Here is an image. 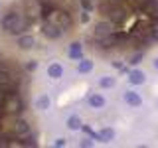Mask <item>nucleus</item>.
<instances>
[{
  "label": "nucleus",
  "mask_w": 158,
  "mask_h": 148,
  "mask_svg": "<svg viewBox=\"0 0 158 148\" xmlns=\"http://www.w3.org/2000/svg\"><path fill=\"white\" fill-rule=\"evenodd\" d=\"M99 12H101L103 16H107L109 22L117 24V26H121V24H125L127 20H128L127 4L123 2V0H107L105 4H101Z\"/></svg>",
  "instance_id": "nucleus-1"
},
{
  "label": "nucleus",
  "mask_w": 158,
  "mask_h": 148,
  "mask_svg": "<svg viewBox=\"0 0 158 148\" xmlns=\"http://www.w3.org/2000/svg\"><path fill=\"white\" fill-rule=\"evenodd\" d=\"M93 42L101 47H115L117 46V30L113 28V22H99L93 34Z\"/></svg>",
  "instance_id": "nucleus-2"
},
{
  "label": "nucleus",
  "mask_w": 158,
  "mask_h": 148,
  "mask_svg": "<svg viewBox=\"0 0 158 148\" xmlns=\"http://www.w3.org/2000/svg\"><path fill=\"white\" fill-rule=\"evenodd\" d=\"M28 26H30V18L24 16L22 12H16V10H10L2 18V28L8 34H22L28 30Z\"/></svg>",
  "instance_id": "nucleus-3"
},
{
  "label": "nucleus",
  "mask_w": 158,
  "mask_h": 148,
  "mask_svg": "<svg viewBox=\"0 0 158 148\" xmlns=\"http://www.w3.org/2000/svg\"><path fill=\"white\" fill-rule=\"evenodd\" d=\"M44 18H46V22L49 24H56V26H59L61 30H69L71 28V24H73V20L71 16H69V12L67 10H61V8H49L46 14H44Z\"/></svg>",
  "instance_id": "nucleus-4"
},
{
  "label": "nucleus",
  "mask_w": 158,
  "mask_h": 148,
  "mask_svg": "<svg viewBox=\"0 0 158 148\" xmlns=\"http://www.w3.org/2000/svg\"><path fill=\"white\" fill-rule=\"evenodd\" d=\"M24 111V103L20 95L16 91H8L4 93V101H2V113H6V115H20V113Z\"/></svg>",
  "instance_id": "nucleus-5"
},
{
  "label": "nucleus",
  "mask_w": 158,
  "mask_h": 148,
  "mask_svg": "<svg viewBox=\"0 0 158 148\" xmlns=\"http://www.w3.org/2000/svg\"><path fill=\"white\" fill-rule=\"evenodd\" d=\"M24 14L32 20H38L40 16H44V6H42V0H28L24 2Z\"/></svg>",
  "instance_id": "nucleus-6"
},
{
  "label": "nucleus",
  "mask_w": 158,
  "mask_h": 148,
  "mask_svg": "<svg viewBox=\"0 0 158 148\" xmlns=\"http://www.w3.org/2000/svg\"><path fill=\"white\" fill-rule=\"evenodd\" d=\"M10 134L16 136V138H26L30 136V125L26 121H16L10 125Z\"/></svg>",
  "instance_id": "nucleus-7"
},
{
  "label": "nucleus",
  "mask_w": 158,
  "mask_h": 148,
  "mask_svg": "<svg viewBox=\"0 0 158 148\" xmlns=\"http://www.w3.org/2000/svg\"><path fill=\"white\" fill-rule=\"evenodd\" d=\"M63 32H65V30H61L59 26H56V24H49V22H46V26H44V36L49 38V39H57V38H61V36H63Z\"/></svg>",
  "instance_id": "nucleus-8"
},
{
  "label": "nucleus",
  "mask_w": 158,
  "mask_h": 148,
  "mask_svg": "<svg viewBox=\"0 0 158 148\" xmlns=\"http://www.w3.org/2000/svg\"><path fill=\"white\" fill-rule=\"evenodd\" d=\"M125 101H127L131 107H140L142 99H140V95H136V93H132V91H127V93H125Z\"/></svg>",
  "instance_id": "nucleus-9"
},
{
  "label": "nucleus",
  "mask_w": 158,
  "mask_h": 148,
  "mask_svg": "<svg viewBox=\"0 0 158 148\" xmlns=\"http://www.w3.org/2000/svg\"><path fill=\"white\" fill-rule=\"evenodd\" d=\"M128 79H131L132 85H142V83H144V73L138 71V69H135V71L128 73Z\"/></svg>",
  "instance_id": "nucleus-10"
},
{
  "label": "nucleus",
  "mask_w": 158,
  "mask_h": 148,
  "mask_svg": "<svg viewBox=\"0 0 158 148\" xmlns=\"http://www.w3.org/2000/svg\"><path fill=\"white\" fill-rule=\"evenodd\" d=\"M48 75H49V77H53V79L61 77V75H63V67L59 65V63H52V65L48 67Z\"/></svg>",
  "instance_id": "nucleus-11"
},
{
  "label": "nucleus",
  "mask_w": 158,
  "mask_h": 148,
  "mask_svg": "<svg viewBox=\"0 0 158 148\" xmlns=\"http://www.w3.org/2000/svg\"><path fill=\"white\" fill-rule=\"evenodd\" d=\"M69 57H71V59H81L83 57L81 43H71V47H69Z\"/></svg>",
  "instance_id": "nucleus-12"
},
{
  "label": "nucleus",
  "mask_w": 158,
  "mask_h": 148,
  "mask_svg": "<svg viewBox=\"0 0 158 148\" xmlns=\"http://www.w3.org/2000/svg\"><path fill=\"white\" fill-rule=\"evenodd\" d=\"M89 105H91L93 109L105 107V97H101V95H91V97H89Z\"/></svg>",
  "instance_id": "nucleus-13"
},
{
  "label": "nucleus",
  "mask_w": 158,
  "mask_h": 148,
  "mask_svg": "<svg viewBox=\"0 0 158 148\" xmlns=\"http://www.w3.org/2000/svg\"><path fill=\"white\" fill-rule=\"evenodd\" d=\"M18 43H20V47H24V49H30V47L34 46V38H32V36H22Z\"/></svg>",
  "instance_id": "nucleus-14"
},
{
  "label": "nucleus",
  "mask_w": 158,
  "mask_h": 148,
  "mask_svg": "<svg viewBox=\"0 0 158 148\" xmlns=\"http://www.w3.org/2000/svg\"><path fill=\"white\" fill-rule=\"evenodd\" d=\"M67 126L71 128V130L81 128V121H79V117H69V118H67Z\"/></svg>",
  "instance_id": "nucleus-15"
},
{
  "label": "nucleus",
  "mask_w": 158,
  "mask_h": 148,
  "mask_svg": "<svg viewBox=\"0 0 158 148\" xmlns=\"http://www.w3.org/2000/svg\"><path fill=\"white\" fill-rule=\"evenodd\" d=\"M36 107L40 109V111H44V109H48V107H49V97H46V95H44V97H40L38 101H36Z\"/></svg>",
  "instance_id": "nucleus-16"
},
{
  "label": "nucleus",
  "mask_w": 158,
  "mask_h": 148,
  "mask_svg": "<svg viewBox=\"0 0 158 148\" xmlns=\"http://www.w3.org/2000/svg\"><path fill=\"white\" fill-rule=\"evenodd\" d=\"M91 69H93V63L87 61V59H81V63H79V71H81V73H89Z\"/></svg>",
  "instance_id": "nucleus-17"
},
{
  "label": "nucleus",
  "mask_w": 158,
  "mask_h": 148,
  "mask_svg": "<svg viewBox=\"0 0 158 148\" xmlns=\"http://www.w3.org/2000/svg\"><path fill=\"white\" fill-rule=\"evenodd\" d=\"M113 136H115L113 128H105V130H101V140H103V142H109V140H113Z\"/></svg>",
  "instance_id": "nucleus-18"
},
{
  "label": "nucleus",
  "mask_w": 158,
  "mask_h": 148,
  "mask_svg": "<svg viewBox=\"0 0 158 148\" xmlns=\"http://www.w3.org/2000/svg\"><path fill=\"white\" fill-rule=\"evenodd\" d=\"M99 85L109 89V87H113V85H115V79H113V77H103L101 81H99Z\"/></svg>",
  "instance_id": "nucleus-19"
},
{
  "label": "nucleus",
  "mask_w": 158,
  "mask_h": 148,
  "mask_svg": "<svg viewBox=\"0 0 158 148\" xmlns=\"http://www.w3.org/2000/svg\"><path fill=\"white\" fill-rule=\"evenodd\" d=\"M138 59H140V53H138V56H132V57H131V63H132V65H136Z\"/></svg>",
  "instance_id": "nucleus-20"
},
{
  "label": "nucleus",
  "mask_w": 158,
  "mask_h": 148,
  "mask_svg": "<svg viewBox=\"0 0 158 148\" xmlns=\"http://www.w3.org/2000/svg\"><path fill=\"white\" fill-rule=\"evenodd\" d=\"M65 144V140H63V138H59V140H56V146H63Z\"/></svg>",
  "instance_id": "nucleus-21"
},
{
  "label": "nucleus",
  "mask_w": 158,
  "mask_h": 148,
  "mask_svg": "<svg viewBox=\"0 0 158 148\" xmlns=\"http://www.w3.org/2000/svg\"><path fill=\"white\" fill-rule=\"evenodd\" d=\"M2 101H4V93L0 91V113H2Z\"/></svg>",
  "instance_id": "nucleus-22"
},
{
  "label": "nucleus",
  "mask_w": 158,
  "mask_h": 148,
  "mask_svg": "<svg viewBox=\"0 0 158 148\" xmlns=\"http://www.w3.org/2000/svg\"><path fill=\"white\" fill-rule=\"evenodd\" d=\"M154 67H156V69H158V59H156V61H154Z\"/></svg>",
  "instance_id": "nucleus-23"
}]
</instances>
